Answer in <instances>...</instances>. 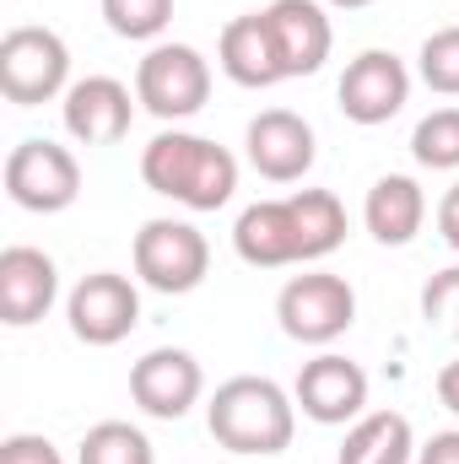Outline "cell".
I'll use <instances>...</instances> for the list:
<instances>
[{"label":"cell","mask_w":459,"mask_h":464,"mask_svg":"<svg viewBox=\"0 0 459 464\" xmlns=\"http://www.w3.org/2000/svg\"><path fill=\"white\" fill-rule=\"evenodd\" d=\"M141 179L162 200H179L190 211H222L238 189V157L206 135L162 130L141 151Z\"/></svg>","instance_id":"6da1fadb"},{"label":"cell","mask_w":459,"mask_h":464,"mask_svg":"<svg viewBox=\"0 0 459 464\" xmlns=\"http://www.w3.org/2000/svg\"><path fill=\"white\" fill-rule=\"evenodd\" d=\"M206 427L211 438L243 454V459H276L281 449H292V432H298V400L276 383V378H228L211 405H206Z\"/></svg>","instance_id":"7a4b0ae2"},{"label":"cell","mask_w":459,"mask_h":464,"mask_svg":"<svg viewBox=\"0 0 459 464\" xmlns=\"http://www.w3.org/2000/svg\"><path fill=\"white\" fill-rule=\"evenodd\" d=\"M71 82V49L54 27H11L0 38V92L16 109H38Z\"/></svg>","instance_id":"3957f363"},{"label":"cell","mask_w":459,"mask_h":464,"mask_svg":"<svg viewBox=\"0 0 459 464\" xmlns=\"http://www.w3.org/2000/svg\"><path fill=\"white\" fill-rule=\"evenodd\" d=\"M135 98L141 109L157 119H190L206 109L211 98V65L195 44H157L135 65Z\"/></svg>","instance_id":"277c9868"},{"label":"cell","mask_w":459,"mask_h":464,"mask_svg":"<svg viewBox=\"0 0 459 464\" xmlns=\"http://www.w3.org/2000/svg\"><path fill=\"white\" fill-rule=\"evenodd\" d=\"M211 270V243L206 232L190 227V222H173V217H157L135 232V276L162 292V297H184L206 281Z\"/></svg>","instance_id":"5b68a950"},{"label":"cell","mask_w":459,"mask_h":464,"mask_svg":"<svg viewBox=\"0 0 459 464\" xmlns=\"http://www.w3.org/2000/svg\"><path fill=\"white\" fill-rule=\"evenodd\" d=\"M276 319L292 341L303 346H330L341 341L356 319V292L346 276H330V270H308V276H292L276 297Z\"/></svg>","instance_id":"8992f818"},{"label":"cell","mask_w":459,"mask_h":464,"mask_svg":"<svg viewBox=\"0 0 459 464\" xmlns=\"http://www.w3.org/2000/svg\"><path fill=\"white\" fill-rule=\"evenodd\" d=\"M5 195L22 211H33V217H54L65 206H76L82 162L65 146H54V140H22L5 157Z\"/></svg>","instance_id":"52a82bcc"},{"label":"cell","mask_w":459,"mask_h":464,"mask_svg":"<svg viewBox=\"0 0 459 464\" xmlns=\"http://www.w3.org/2000/svg\"><path fill=\"white\" fill-rule=\"evenodd\" d=\"M65 319H71L76 341H87V346H119L141 324V292L119 270H93V276L76 281V292L65 303Z\"/></svg>","instance_id":"ba28073f"},{"label":"cell","mask_w":459,"mask_h":464,"mask_svg":"<svg viewBox=\"0 0 459 464\" xmlns=\"http://www.w3.org/2000/svg\"><path fill=\"white\" fill-rule=\"evenodd\" d=\"M336 98H341V114L351 124H367V130L373 124H389V119L405 109V98H411V71L389 49H362L346 65Z\"/></svg>","instance_id":"9c48e42d"},{"label":"cell","mask_w":459,"mask_h":464,"mask_svg":"<svg viewBox=\"0 0 459 464\" xmlns=\"http://www.w3.org/2000/svg\"><path fill=\"white\" fill-rule=\"evenodd\" d=\"M200 389H206V372H200V362L184 346H157L130 367V400L146 416H157V421L190 416V405L200 400Z\"/></svg>","instance_id":"30bf717a"},{"label":"cell","mask_w":459,"mask_h":464,"mask_svg":"<svg viewBox=\"0 0 459 464\" xmlns=\"http://www.w3.org/2000/svg\"><path fill=\"white\" fill-rule=\"evenodd\" d=\"M292 400L303 405L308 421H319V427H346V421H356L362 405H367V372H362L351 356H341V351H319L314 362H303Z\"/></svg>","instance_id":"8fae6325"},{"label":"cell","mask_w":459,"mask_h":464,"mask_svg":"<svg viewBox=\"0 0 459 464\" xmlns=\"http://www.w3.org/2000/svg\"><path fill=\"white\" fill-rule=\"evenodd\" d=\"M243 146H249L254 173L270 179V184H298V179L314 168V151H319V146H314V124L303 114H292V109H265V114H254Z\"/></svg>","instance_id":"7c38bea8"},{"label":"cell","mask_w":459,"mask_h":464,"mask_svg":"<svg viewBox=\"0 0 459 464\" xmlns=\"http://www.w3.org/2000/svg\"><path fill=\"white\" fill-rule=\"evenodd\" d=\"M60 297V270L44 248L33 243H11L0 254V319L11 330H27L38 324Z\"/></svg>","instance_id":"4fadbf2b"},{"label":"cell","mask_w":459,"mask_h":464,"mask_svg":"<svg viewBox=\"0 0 459 464\" xmlns=\"http://www.w3.org/2000/svg\"><path fill=\"white\" fill-rule=\"evenodd\" d=\"M265 27H270L276 60H281L287 76H314L330 60L336 27H330L319 0H270L265 5Z\"/></svg>","instance_id":"5bb4252c"},{"label":"cell","mask_w":459,"mask_h":464,"mask_svg":"<svg viewBox=\"0 0 459 464\" xmlns=\"http://www.w3.org/2000/svg\"><path fill=\"white\" fill-rule=\"evenodd\" d=\"M135 103L141 98H130V87L114 82V76H82L65 92V130L82 146H114V140L130 135Z\"/></svg>","instance_id":"9a60e30c"},{"label":"cell","mask_w":459,"mask_h":464,"mask_svg":"<svg viewBox=\"0 0 459 464\" xmlns=\"http://www.w3.org/2000/svg\"><path fill=\"white\" fill-rule=\"evenodd\" d=\"M232 248L243 265L254 270H281V265H298V227H292V206L287 200H254L238 227H232Z\"/></svg>","instance_id":"2e32d148"},{"label":"cell","mask_w":459,"mask_h":464,"mask_svg":"<svg viewBox=\"0 0 459 464\" xmlns=\"http://www.w3.org/2000/svg\"><path fill=\"white\" fill-rule=\"evenodd\" d=\"M362 222L367 232L384 243V248H405L422 222H427V195H422V184L416 179H405V173H384L373 189H367V200H362Z\"/></svg>","instance_id":"e0dca14e"},{"label":"cell","mask_w":459,"mask_h":464,"mask_svg":"<svg viewBox=\"0 0 459 464\" xmlns=\"http://www.w3.org/2000/svg\"><path fill=\"white\" fill-rule=\"evenodd\" d=\"M217 60H222L228 82H238V87H276V82H287V71L276 60V44H270V27H265V11L232 16L222 27Z\"/></svg>","instance_id":"ac0fdd59"},{"label":"cell","mask_w":459,"mask_h":464,"mask_svg":"<svg viewBox=\"0 0 459 464\" xmlns=\"http://www.w3.org/2000/svg\"><path fill=\"white\" fill-rule=\"evenodd\" d=\"M411 454H416L411 421L400 411H373V416L351 421L336 464H411Z\"/></svg>","instance_id":"d6986e66"},{"label":"cell","mask_w":459,"mask_h":464,"mask_svg":"<svg viewBox=\"0 0 459 464\" xmlns=\"http://www.w3.org/2000/svg\"><path fill=\"white\" fill-rule=\"evenodd\" d=\"M287 206H292V227H298V254L303 259H325V254L341 248L346 206L330 189H298V195H287Z\"/></svg>","instance_id":"ffe728a7"},{"label":"cell","mask_w":459,"mask_h":464,"mask_svg":"<svg viewBox=\"0 0 459 464\" xmlns=\"http://www.w3.org/2000/svg\"><path fill=\"white\" fill-rule=\"evenodd\" d=\"M76 464H157V454H151V438L141 427H130V421H98L82 438Z\"/></svg>","instance_id":"44dd1931"},{"label":"cell","mask_w":459,"mask_h":464,"mask_svg":"<svg viewBox=\"0 0 459 464\" xmlns=\"http://www.w3.org/2000/svg\"><path fill=\"white\" fill-rule=\"evenodd\" d=\"M411 151H416V162H422V168L454 173V168H459V109H433V114L416 124Z\"/></svg>","instance_id":"7402d4cb"},{"label":"cell","mask_w":459,"mask_h":464,"mask_svg":"<svg viewBox=\"0 0 459 464\" xmlns=\"http://www.w3.org/2000/svg\"><path fill=\"white\" fill-rule=\"evenodd\" d=\"M103 22L119 38L146 44V38H157L173 22V0H103Z\"/></svg>","instance_id":"603a6c76"},{"label":"cell","mask_w":459,"mask_h":464,"mask_svg":"<svg viewBox=\"0 0 459 464\" xmlns=\"http://www.w3.org/2000/svg\"><path fill=\"white\" fill-rule=\"evenodd\" d=\"M416 71H422V82H427L433 92L459 98V27H438V33L422 44Z\"/></svg>","instance_id":"cb8c5ba5"},{"label":"cell","mask_w":459,"mask_h":464,"mask_svg":"<svg viewBox=\"0 0 459 464\" xmlns=\"http://www.w3.org/2000/svg\"><path fill=\"white\" fill-rule=\"evenodd\" d=\"M422 314H427L433 330H444V335L459 341V265L438 270V276L422 286Z\"/></svg>","instance_id":"d4e9b609"},{"label":"cell","mask_w":459,"mask_h":464,"mask_svg":"<svg viewBox=\"0 0 459 464\" xmlns=\"http://www.w3.org/2000/svg\"><path fill=\"white\" fill-rule=\"evenodd\" d=\"M0 464H65V459H60V449H54L49 438H38V432H16V438L0 443Z\"/></svg>","instance_id":"484cf974"},{"label":"cell","mask_w":459,"mask_h":464,"mask_svg":"<svg viewBox=\"0 0 459 464\" xmlns=\"http://www.w3.org/2000/svg\"><path fill=\"white\" fill-rule=\"evenodd\" d=\"M416 464H459V432H438L433 443H422Z\"/></svg>","instance_id":"4316f807"},{"label":"cell","mask_w":459,"mask_h":464,"mask_svg":"<svg viewBox=\"0 0 459 464\" xmlns=\"http://www.w3.org/2000/svg\"><path fill=\"white\" fill-rule=\"evenodd\" d=\"M438 232H444V243L459 254V184H449V195L438 200Z\"/></svg>","instance_id":"83f0119b"},{"label":"cell","mask_w":459,"mask_h":464,"mask_svg":"<svg viewBox=\"0 0 459 464\" xmlns=\"http://www.w3.org/2000/svg\"><path fill=\"white\" fill-rule=\"evenodd\" d=\"M438 400H444V411H454L459 416V356L454 362H444V372H438Z\"/></svg>","instance_id":"f1b7e54d"},{"label":"cell","mask_w":459,"mask_h":464,"mask_svg":"<svg viewBox=\"0 0 459 464\" xmlns=\"http://www.w3.org/2000/svg\"><path fill=\"white\" fill-rule=\"evenodd\" d=\"M330 5H341V11H356V5H373V0H330Z\"/></svg>","instance_id":"f546056e"},{"label":"cell","mask_w":459,"mask_h":464,"mask_svg":"<svg viewBox=\"0 0 459 464\" xmlns=\"http://www.w3.org/2000/svg\"><path fill=\"white\" fill-rule=\"evenodd\" d=\"M259 464H265V459H259Z\"/></svg>","instance_id":"4dcf8cb0"}]
</instances>
